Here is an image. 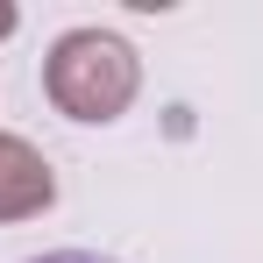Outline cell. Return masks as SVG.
<instances>
[{
    "instance_id": "1",
    "label": "cell",
    "mask_w": 263,
    "mask_h": 263,
    "mask_svg": "<svg viewBox=\"0 0 263 263\" xmlns=\"http://www.w3.org/2000/svg\"><path fill=\"white\" fill-rule=\"evenodd\" d=\"M43 92L71 121H121L142 92V57L114 29H64L43 57Z\"/></svg>"
},
{
    "instance_id": "2",
    "label": "cell",
    "mask_w": 263,
    "mask_h": 263,
    "mask_svg": "<svg viewBox=\"0 0 263 263\" xmlns=\"http://www.w3.org/2000/svg\"><path fill=\"white\" fill-rule=\"evenodd\" d=\"M57 199V178H50V157L29 142V135L0 128V220H36Z\"/></svg>"
},
{
    "instance_id": "3",
    "label": "cell",
    "mask_w": 263,
    "mask_h": 263,
    "mask_svg": "<svg viewBox=\"0 0 263 263\" xmlns=\"http://www.w3.org/2000/svg\"><path fill=\"white\" fill-rule=\"evenodd\" d=\"M29 263H114V256H92V249H57V256H29Z\"/></svg>"
},
{
    "instance_id": "4",
    "label": "cell",
    "mask_w": 263,
    "mask_h": 263,
    "mask_svg": "<svg viewBox=\"0 0 263 263\" xmlns=\"http://www.w3.org/2000/svg\"><path fill=\"white\" fill-rule=\"evenodd\" d=\"M14 22H22V14H14V7H0V36H14Z\"/></svg>"
}]
</instances>
